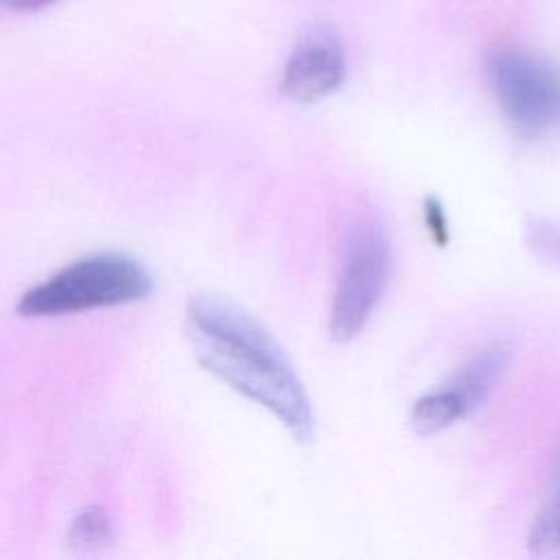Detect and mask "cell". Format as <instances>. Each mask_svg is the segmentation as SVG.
Segmentation results:
<instances>
[{
    "label": "cell",
    "mask_w": 560,
    "mask_h": 560,
    "mask_svg": "<svg viewBox=\"0 0 560 560\" xmlns=\"http://www.w3.org/2000/svg\"><path fill=\"white\" fill-rule=\"evenodd\" d=\"M186 335L203 370L273 413L298 442L313 440L315 413L304 383L258 319L225 300L197 295L186 306Z\"/></svg>",
    "instance_id": "6da1fadb"
},
{
    "label": "cell",
    "mask_w": 560,
    "mask_h": 560,
    "mask_svg": "<svg viewBox=\"0 0 560 560\" xmlns=\"http://www.w3.org/2000/svg\"><path fill=\"white\" fill-rule=\"evenodd\" d=\"M149 293L151 276L136 258L103 252L83 256L31 287L20 298L18 313L22 317L77 315L138 302Z\"/></svg>",
    "instance_id": "7a4b0ae2"
},
{
    "label": "cell",
    "mask_w": 560,
    "mask_h": 560,
    "mask_svg": "<svg viewBox=\"0 0 560 560\" xmlns=\"http://www.w3.org/2000/svg\"><path fill=\"white\" fill-rule=\"evenodd\" d=\"M486 77L505 122L523 138L560 127V66L525 46H497Z\"/></svg>",
    "instance_id": "3957f363"
},
{
    "label": "cell",
    "mask_w": 560,
    "mask_h": 560,
    "mask_svg": "<svg viewBox=\"0 0 560 560\" xmlns=\"http://www.w3.org/2000/svg\"><path fill=\"white\" fill-rule=\"evenodd\" d=\"M392 265V241L385 225L374 217L357 221L348 232L330 300L328 332L335 341H352L368 326L389 284Z\"/></svg>",
    "instance_id": "277c9868"
},
{
    "label": "cell",
    "mask_w": 560,
    "mask_h": 560,
    "mask_svg": "<svg viewBox=\"0 0 560 560\" xmlns=\"http://www.w3.org/2000/svg\"><path fill=\"white\" fill-rule=\"evenodd\" d=\"M346 77V52L328 31L308 33L289 55L280 92L295 103H315L332 94Z\"/></svg>",
    "instance_id": "5b68a950"
},
{
    "label": "cell",
    "mask_w": 560,
    "mask_h": 560,
    "mask_svg": "<svg viewBox=\"0 0 560 560\" xmlns=\"http://www.w3.org/2000/svg\"><path fill=\"white\" fill-rule=\"evenodd\" d=\"M512 359V343L505 339L490 341L472 359H468L442 387L462 409L464 420L472 416L501 381Z\"/></svg>",
    "instance_id": "8992f818"
},
{
    "label": "cell",
    "mask_w": 560,
    "mask_h": 560,
    "mask_svg": "<svg viewBox=\"0 0 560 560\" xmlns=\"http://www.w3.org/2000/svg\"><path fill=\"white\" fill-rule=\"evenodd\" d=\"M527 547L538 558H560V459L553 472L549 499L529 527Z\"/></svg>",
    "instance_id": "52a82bcc"
},
{
    "label": "cell",
    "mask_w": 560,
    "mask_h": 560,
    "mask_svg": "<svg viewBox=\"0 0 560 560\" xmlns=\"http://www.w3.org/2000/svg\"><path fill=\"white\" fill-rule=\"evenodd\" d=\"M459 420H464V416H462L459 407L455 405V400L444 392L442 385L438 389L427 392L420 398H416V402L411 405V411H409L411 429L418 435H429V438L453 427Z\"/></svg>",
    "instance_id": "ba28073f"
},
{
    "label": "cell",
    "mask_w": 560,
    "mask_h": 560,
    "mask_svg": "<svg viewBox=\"0 0 560 560\" xmlns=\"http://www.w3.org/2000/svg\"><path fill=\"white\" fill-rule=\"evenodd\" d=\"M525 243L538 260L560 269V221L532 217L525 223Z\"/></svg>",
    "instance_id": "9c48e42d"
},
{
    "label": "cell",
    "mask_w": 560,
    "mask_h": 560,
    "mask_svg": "<svg viewBox=\"0 0 560 560\" xmlns=\"http://www.w3.org/2000/svg\"><path fill=\"white\" fill-rule=\"evenodd\" d=\"M107 521L105 514L98 510H90L83 512L77 523H74V536L79 538V542H98L101 538H107Z\"/></svg>",
    "instance_id": "30bf717a"
},
{
    "label": "cell",
    "mask_w": 560,
    "mask_h": 560,
    "mask_svg": "<svg viewBox=\"0 0 560 560\" xmlns=\"http://www.w3.org/2000/svg\"><path fill=\"white\" fill-rule=\"evenodd\" d=\"M422 214H424V225L429 230V236L440 245L444 247L448 243V221H446V214H444V208L442 203L431 197L424 201V208H422Z\"/></svg>",
    "instance_id": "8fae6325"
},
{
    "label": "cell",
    "mask_w": 560,
    "mask_h": 560,
    "mask_svg": "<svg viewBox=\"0 0 560 560\" xmlns=\"http://www.w3.org/2000/svg\"><path fill=\"white\" fill-rule=\"evenodd\" d=\"M57 0H0V7L13 9V11H39L48 4H55Z\"/></svg>",
    "instance_id": "7c38bea8"
}]
</instances>
